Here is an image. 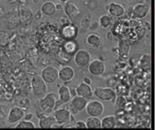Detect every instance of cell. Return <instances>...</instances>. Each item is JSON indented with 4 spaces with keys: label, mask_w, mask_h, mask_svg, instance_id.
<instances>
[{
    "label": "cell",
    "mask_w": 155,
    "mask_h": 130,
    "mask_svg": "<svg viewBox=\"0 0 155 130\" xmlns=\"http://www.w3.org/2000/svg\"><path fill=\"white\" fill-rule=\"evenodd\" d=\"M40 11L42 14L45 16L47 17H52L57 12V8H56V5L53 2L51 1H45L42 3L41 5Z\"/></svg>",
    "instance_id": "cell-18"
},
{
    "label": "cell",
    "mask_w": 155,
    "mask_h": 130,
    "mask_svg": "<svg viewBox=\"0 0 155 130\" xmlns=\"http://www.w3.org/2000/svg\"><path fill=\"white\" fill-rule=\"evenodd\" d=\"M140 66L143 70H150V69H151V56H150V54L142 55L140 60Z\"/></svg>",
    "instance_id": "cell-28"
},
{
    "label": "cell",
    "mask_w": 155,
    "mask_h": 130,
    "mask_svg": "<svg viewBox=\"0 0 155 130\" xmlns=\"http://www.w3.org/2000/svg\"><path fill=\"white\" fill-rule=\"evenodd\" d=\"M86 43L88 44L90 48L97 49L102 45L103 42L100 35L95 32H91L86 36Z\"/></svg>",
    "instance_id": "cell-17"
},
{
    "label": "cell",
    "mask_w": 155,
    "mask_h": 130,
    "mask_svg": "<svg viewBox=\"0 0 155 130\" xmlns=\"http://www.w3.org/2000/svg\"><path fill=\"white\" fill-rule=\"evenodd\" d=\"M6 27L10 29H14L18 27L20 24V20L18 18V14L15 13H11L8 16H6L4 20Z\"/></svg>",
    "instance_id": "cell-19"
},
{
    "label": "cell",
    "mask_w": 155,
    "mask_h": 130,
    "mask_svg": "<svg viewBox=\"0 0 155 130\" xmlns=\"http://www.w3.org/2000/svg\"><path fill=\"white\" fill-rule=\"evenodd\" d=\"M18 18L20 21L24 23L30 20L33 16V12L27 7H20L18 8Z\"/></svg>",
    "instance_id": "cell-23"
},
{
    "label": "cell",
    "mask_w": 155,
    "mask_h": 130,
    "mask_svg": "<svg viewBox=\"0 0 155 130\" xmlns=\"http://www.w3.org/2000/svg\"><path fill=\"white\" fill-rule=\"evenodd\" d=\"M93 96L98 100L103 102H110L116 99L117 95L114 90L110 87H97L93 90Z\"/></svg>",
    "instance_id": "cell-3"
},
{
    "label": "cell",
    "mask_w": 155,
    "mask_h": 130,
    "mask_svg": "<svg viewBox=\"0 0 155 130\" xmlns=\"http://www.w3.org/2000/svg\"><path fill=\"white\" fill-rule=\"evenodd\" d=\"M86 128L89 129H99L101 128V119L98 117H92L89 116L85 121Z\"/></svg>",
    "instance_id": "cell-24"
},
{
    "label": "cell",
    "mask_w": 155,
    "mask_h": 130,
    "mask_svg": "<svg viewBox=\"0 0 155 130\" xmlns=\"http://www.w3.org/2000/svg\"><path fill=\"white\" fill-rule=\"evenodd\" d=\"M106 38H107V40L109 41L113 40V35H112L111 32H108L106 34Z\"/></svg>",
    "instance_id": "cell-35"
},
{
    "label": "cell",
    "mask_w": 155,
    "mask_h": 130,
    "mask_svg": "<svg viewBox=\"0 0 155 130\" xmlns=\"http://www.w3.org/2000/svg\"><path fill=\"white\" fill-rule=\"evenodd\" d=\"M78 45L76 42L73 40H68L64 45V51L70 54H74L77 51Z\"/></svg>",
    "instance_id": "cell-25"
},
{
    "label": "cell",
    "mask_w": 155,
    "mask_h": 130,
    "mask_svg": "<svg viewBox=\"0 0 155 130\" xmlns=\"http://www.w3.org/2000/svg\"><path fill=\"white\" fill-rule=\"evenodd\" d=\"M30 84H31L32 91H33V95L36 99H40L48 92L47 84L42 80L40 75H34L32 78Z\"/></svg>",
    "instance_id": "cell-1"
},
{
    "label": "cell",
    "mask_w": 155,
    "mask_h": 130,
    "mask_svg": "<svg viewBox=\"0 0 155 130\" xmlns=\"http://www.w3.org/2000/svg\"><path fill=\"white\" fill-rule=\"evenodd\" d=\"M85 110L89 116L99 117L104 114V106L101 101L91 100L87 102Z\"/></svg>",
    "instance_id": "cell-4"
},
{
    "label": "cell",
    "mask_w": 155,
    "mask_h": 130,
    "mask_svg": "<svg viewBox=\"0 0 155 130\" xmlns=\"http://www.w3.org/2000/svg\"><path fill=\"white\" fill-rule=\"evenodd\" d=\"M107 11L111 17L118 18L125 14L126 10L125 8L120 3L111 2L109 4Z\"/></svg>",
    "instance_id": "cell-16"
},
{
    "label": "cell",
    "mask_w": 155,
    "mask_h": 130,
    "mask_svg": "<svg viewBox=\"0 0 155 130\" xmlns=\"http://www.w3.org/2000/svg\"><path fill=\"white\" fill-rule=\"evenodd\" d=\"M15 128H18V129H35L36 125L33 122H32V120H27L22 119L16 123Z\"/></svg>",
    "instance_id": "cell-26"
},
{
    "label": "cell",
    "mask_w": 155,
    "mask_h": 130,
    "mask_svg": "<svg viewBox=\"0 0 155 130\" xmlns=\"http://www.w3.org/2000/svg\"><path fill=\"white\" fill-rule=\"evenodd\" d=\"M76 95L82 96L85 98L87 100L92 99L93 97V89L92 88V86L89 84H86L85 82H81L77 86L75 89Z\"/></svg>",
    "instance_id": "cell-13"
},
{
    "label": "cell",
    "mask_w": 155,
    "mask_h": 130,
    "mask_svg": "<svg viewBox=\"0 0 155 130\" xmlns=\"http://www.w3.org/2000/svg\"><path fill=\"white\" fill-rule=\"evenodd\" d=\"M88 72L93 76H101L105 72L106 66L104 62L98 59L91 60L87 66Z\"/></svg>",
    "instance_id": "cell-8"
},
{
    "label": "cell",
    "mask_w": 155,
    "mask_h": 130,
    "mask_svg": "<svg viewBox=\"0 0 155 130\" xmlns=\"http://www.w3.org/2000/svg\"><path fill=\"white\" fill-rule=\"evenodd\" d=\"M83 82H85L86 84H89V85H92V80H91L90 78H89V77L87 76L84 77V78H83Z\"/></svg>",
    "instance_id": "cell-34"
},
{
    "label": "cell",
    "mask_w": 155,
    "mask_h": 130,
    "mask_svg": "<svg viewBox=\"0 0 155 130\" xmlns=\"http://www.w3.org/2000/svg\"><path fill=\"white\" fill-rule=\"evenodd\" d=\"M45 1H48V0H45Z\"/></svg>",
    "instance_id": "cell-38"
},
{
    "label": "cell",
    "mask_w": 155,
    "mask_h": 130,
    "mask_svg": "<svg viewBox=\"0 0 155 130\" xmlns=\"http://www.w3.org/2000/svg\"><path fill=\"white\" fill-rule=\"evenodd\" d=\"M149 5L145 2L137 3L132 7V17L135 19L142 20L146 17L150 11Z\"/></svg>",
    "instance_id": "cell-10"
},
{
    "label": "cell",
    "mask_w": 155,
    "mask_h": 130,
    "mask_svg": "<svg viewBox=\"0 0 155 130\" xmlns=\"http://www.w3.org/2000/svg\"><path fill=\"white\" fill-rule=\"evenodd\" d=\"M128 2H133V1H135V0H127Z\"/></svg>",
    "instance_id": "cell-37"
},
{
    "label": "cell",
    "mask_w": 155,
    "mask_h": 130,
    "mask_svg": "<svg viewBox=\"0 0 155 130\" xmlns=\"http://www.w3.org/2000/svg\"><path fill=\"white\" fill-rule=\"evenodd\" d=\"M64 11V14L68 17V19L71 21L75 20L80 14V11L78 8V7L74 3L70 1L65 2Z\"/></svg>",
    "instance_id": "cell-15"
},
{
    "label": "cell",
    "mask_w": 155,
    "mask_h": 130,
    "mask_svg": "<svg viewBox=\"0 0 155 130\" xmlns=\"http://www.w3.org/2000/svg\"><path fill=\"white\" fill-rule=\"evenodd\" d=\"M24 110L20 106H14L9 111L7 117V121L8 123L10 124H15L20 120L24 119Z\"/></svg>",
    "instance_id": "cell-12"
},
{
    "label": "cell",
    "mask_w": 155,
    "mask_h": 130,
    "mask_svg": "<svg viewBox=\"0 0 155 130\" xmlns=\"http://www.w3.org/2000/svg\"><path fill=\"white\" fill-rule=\"evenodd\" d=\"M75 128H79V129H86V125L85 121L83 120H77L74 123Z\"/></svg>",
    "instance_id": "cell-31"
},
{
    "label": "cell",
    "mask_w": 155,
    "mask_h": 130,
    "mask_svg": "<svg viewBox=\"0 0 155 130\" xmlns=\"http://www.w3.org/2000/svg\"><path fill=\"white\" fill-rule=\"evenodd\" d=\"M117 126V120L114 115H107L101 120V128L114 129Z\"/></svg>",
    "instance_id": "cell-20"
},
{
    "label": "cell",
    "mask_w": 155,
    "mask_h": 130,
    "mask_svg": "<svg viewBox=\"0 0 155 130\" xmlns=\"http://www.w3.org/2000/svg\"><path fill=\"white\" fill-rule=\"evenodd\" d=\"M58 99V94L54 92L47 93L45 96L39 99V107L42 111L45 113L52 112L55 108L56 100Z\"/></svg>",
    "instance_id": "cell-2"
},
{
    "label": "cell",
    "mask_w": 155,
    "mask_h": 130,
    "mask_svg": "<svg viewBox=\"0 0 155 130\" xmlns=\"http://www.w3.org/2000/svg\"><path fill=\"white\" fill-rule=\"evenodd\" d=\"M33 118V113H27V114H24V119L27 120H32Z\"/></svg>",
    "instance_id": "cell-33"
},
{
    "label": "cell",
    "mask_w": 155,
    "mask_h": 130,
    "mask_svg": "<svg viewBox=\"0 0 155 130\" xmlns=\"http://www.w3.org/2000/svg\"><path fill=\"white\" fill-rule=\"evenodd\" d=\"M58 60L61 63H63V64H68L71 61V59H72V55L68 53L65 52L64 51H61L58 53L57 56Z\"/></svg>",
    "instance_id": "cell-29"
},
{
    "label": "cell",
    "mask_w": 155,
    "mask_h": 130,
    "mask_svg": "<svg viewBox=\"0 0 155 130\" xmlns=\"http://www.w3.org/2000/svg\"><path fill=\"white\" fill-rule=\"evenodd\" d=\"M71 98H72V96H71V90L69 87L66 85L61 86L58 90V99L56 100L54 109L69 103Z\"/></svg>",
    "instance_id": "cell-6"
},
{
    "label": "cell",
    "mask_w": 155,
    "mask_h": 130,
    "mask_svg": "<svg viewBox=\"0 0 155 130\" xmlns=\"http://www.w3.org/2000/svg\"><path fill=\"white\" fill-rule=\"evenodd\" d=\"M58 1L61 2H62V3H65V2H67L71 1V0H58Z\"/></svg>",
    "instance_id": "cell-36"
},
{
    "label": "cell",
    "mask_w": 155,
    "mask_h": 130,
    "mask_svg": "<svg viewBox=\"0 0 155 130\" xmlns=\"http://www.w3.org/2000/svg\"><path fill=\"white\" fill-rule=\"evenodd\" d=\"M10 34L6 31H0V47H5L10 42Z\"/></svg>",
    "instance_id": "cell-30"
},
{
    "label": "cell",
    "mask_w": 155,
    "mask_h": 130,
    "mask_svg": "<svg viewBox=\"0 0 155 130\" xmlns=\"http://www.w3.org/2000/svg\"><path fill=\"white\" fill-rule=\"evenodd\" d=\"M40 76L46 84H53L58 80V69L54 66H48L43 68Z\"/></svg>",
    "instance_id": "cell-5"
},
{
    "label": "cell",
    "mask_w": 155,
    "mask_h": 130,
    "mask_svg": "<svg viewBox=\"0 0 155 130\" xmlns=\"http://www.w3.org/2000/svg\"><path fill=\"white\" fill-rule=\"evenodd\" d=\"M112 23V19L109 15L107 14H103L101 15L98 20V25L101 27V28L107 29L111 25Z\"/></svg>",
    "instance_id": "cell-27"
},
{
    "label": "cell",
    "mask_w": 155,
    "mask_h": 130,
    "mask_svg": "<svg viewBox=\"0 0 155 130\" xmlns=\"http://www.w3.org/2000/svg\"><path fill=\"white\" fill-rule=\"evenodd\" d=\"M75 77V70L70 66H64L58 70V79L62 82L68 83L73 81Z\"/></svg>",
    "instance_id": "cell-14"
},
{
    "label": "cell",
    "mask_w": 155,
    "mask_h": 130,
    "mask_svg": "<svg viewBox=\"0 0 155 130\" xmlns=\"http://www.w3.org/2000/svg\"><path fill=\"white\" fill-rule=\"evenodd\" d=\"M88 100L82 96H77L76 95L75 96L71 98L70 101V111L71 113H74V114H78L81 111H84L85 108L86 106Z\"/></svg>",
    "instance_id": "cell-9"
},
{
    "label": "cell",
    "mask_w": 155,
    "mask_h": 130,
    "mask_svg": "<svg viewBox=\"0 0 155 130\" xmlns=\"http://www.w3.org/2000/svg\"><path fill=\"white\" fill-rule=\"evenodd\" d=\"M56 121L52 116L42 115L39 119V127L42 129H50Z\"/></svg>",
    "instance_id": "cell-22"
},
{
    "label": "cell",
    "mask_w": 155,
    "mask_h": 130,
    "mask_svg": "<svg viewBox=\"0 0 155 130\" xmlns=\"http://www.w3.org/2000/svg\"><path fill=\"white\" fill-rule=\"evenodd\" d=\"M92 60L91 54L84 49H79L74 54V60L75 64L80 68H85Z\"/></svg>",
    "instance_id": "cell-7"
},
{
    "label": "cell",
    "mask_w": 155,
    "mask_h": 130,
    "mask_svg": "<svg viewBox=\"0 0 155 130\" xmlns=\"http://www.w3.org/2000/svg\"><path fill=\"white\" fill-rule=\"evenodd\" d=\"M61 34L64 38L68 40H71L75 38L77 35V29L74 25H66L62 28Z\"/></svg>",
    "instance_id": "cell-21"
},
{
    "label": "cell",
    "mask_w": 155,
    "mask_h": 130,
    "mask_svg": "<svg viewBox=\"0 0 155 130\" xmlns=\"http://www.w3.org/2000/svg\"><path fill=\"white\" fill-rule=\"evenodd\" d=\"M71 113L69 109L64 108H58L54 109L53 112V117L55 120L56 123L60 125L70 123Z\"/></svg>",
    "instance_id": "cell-11"
},
{
    "label": "cell",
    "mask_w": 155,
    "mask_h": 130,
    "mask_svg": "<svg viewBox=\"0 0 155 130\" xmlns=\"http://www.w3.org/2000/svg\"><path fill=\"white\" fill-rule=\"evenodd\" d=\"M42 12H41L40 10H39V11H37L36 13H35L34 18L36 20H40L41 18H42Z\"/></svg>",
    "instance_id": "cell-32"
}]
</instances>
